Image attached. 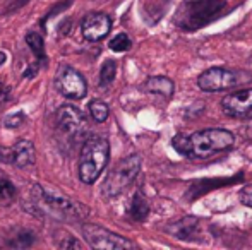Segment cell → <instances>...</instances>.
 I'll use <instances>...</instances> for the list:
<instances>
[{
  "label": "cell",
  "mask_w": 252,
  "mask_h": 250,
  "mask_svg": "<svg viewBox=\"0 0 252 250\" xmlns=\"http://www.w3.org/2000/svg\"><path fill=\"white\" fill-rule=\"evenodd\" d=\"M108 158L110 144L105 137H86L79 154V180L86 185H93L106 168Z\"/></svg>",
  "instance_id": "cell-1"
},
{
  "label": "cell",
  "mask_w": 252,
  "mask_h": 250,
  "mask_svg": "<svg viewBox=\"0 0 252 250\" xmlns=\"http://www.w3.org/2000/svg\"><path fill=\"white\" fill-rule=\"evenodd\" d=\"M31 200L36 209H40L41 214L55 218V220L65 221H77L86 214V207L79 206L74 200L63 197L62 194H55L43 189L41 185L31 187Z\"/></svg>",
  "instance_id": "cell-2"
},
{
  "label": "cell",
  "mask_w": 252,
  "mask_h": 250,
  "mask_svg": "<svg viewBox=\"0 0 252 250\" xmlns=\"http://www.w3.org/2000/svg\"><path fill=\"white\" fill-rule=\"evenodd\" d=\"M226 0H189L179 7L175 24L184 31H197L223 12Z\"/></svg>",
  "instance_id": "cell-3"
},
{
  "label": "cell",
  "mask_w": 252,
  "mask_h": 250,
  "mask_svg": "<svg viewBox=\"0 0 252 250\" xmlns=\"http://www.w3.org/2000/svg\"><path fill=\"white\" fill-rule=\"evenodd\" d=\"M189 158L204 160V158L213 156L215 153L226 151L228 147H232L235 144V136L225 129H206L197 130L192 136H189Z\"/></svg>",
  "instance_id": "cell-4"
},
{
  "label": "cell",
  "mask_w": 252,
  "mask_h": 250,
  "mask_svg": "<svg viewBox=\"0 0 252 250\" xmlns=\"http://www.w3.org/2000/svg\"><path fill=\"white\" fill-rule=\"evenodd\" d=\"M141 170V156L139 154H130V156L120 160L115 167L110 170L103 182L101 192L105 197H117L130 187Z\"/></svg>",
  "instance_id": "cell-5"
},
{
  "label": "cell",
  "mask_w": 252,
  "mask_h": 250,
  "mask_svg": "<svg viewBox=\"0 0 252 250\" xmlns=\"http://www.w3.org/2000/svg\"><path fill=\"white\" fill-rule=\"evenodd\" d=\"M57 130L65 137V140H72V146L84 139L88 132V120L84 113L74 105H62L57 110L55 118Z\"/></svg>",
  "instance_id": "cell-6"
},
{
  "label": "cell",
  "mask_w": 252,
  "mask_h": 250,
  "mask_svg": "<svg viewBox=\"0 0 252 250\" xmlns=\"http://www.w3.org/2000/svg\"><path fill=\"white\" fill-rule=\"evenodd\" d=\"M244 72H235V70L223 69V67H213L208 69L197 77V86L206 93H218V91H228L232 87L239 86L244 83Z\"/></svg>",
  "instance_id": "cell-7"
},
{
  "label": "cell",
  "mask_w": 252,
  "mask_h": 250,
  "mask_svg": "<svg viewBox=\"0 0 252 250\" xmlns=\"http://www.w3.org/2000/svg\"><path fill=\"white\" fill-rule=\"evenodd\" d=\"M55 87L62 96L69 100H83L88 93V83L84 76L70 65H60L55 76Z\"/></svg>",
  "instance_id": "cell-8"
},
{
  "label": "cell",
  "mask_w": 252,
  "mask_h": 250,
  "mask_svg": "<svg viewBox=\"0 0 252 250\" xmlns=\"http://www.w3.org/2000/svg\"><path fill=\"white\" fill-rule=\"evenodd\" d=\"M84 240L93 249L101 250H124V249H134L136 245L127 238L106 230V228L96 226V224H84L83 226Z\"/></svg>",
  "instance_id": "cell-9"
},
{
  "label": "cell",
  "mask_w": 252,
  "mask_h": 250,
  "mask_svg": "<svg viewBox=\"0 0 252 250\" xmlns=\"http://www.w3.org/2000/svg\"><path fill=\"white\" fill-rule=\"evenodd\" d=\"M36 153L31 140L19 139L12 147H0V161L14 165L17 168H28L34 165Z\"/></svg>",
  "instance_id": "cell-10"
},
{
  "label": "cell",
  "mask_w": 252,
  "mask_h": 250,
  "mask_svg": "<svg viewBox=\"0 0 252 250\" xmlns=\"http://www.w3.org/2000/svg\"><path fill=\"white\" fill-rule=\"evenodd\" d=\"M221 108L228 117L246 120L252 115V87L240 89L223 98Z\"/></svg>",
  "instance_id": "cell-11"
},
{
  "label": "cell",
  "mask_w": 252,
  "mask_h": 250,
  "mask_svg": "<svg viewBox=\"0 0 252 250\" xmlns=\"http://www.w3.org/2000/svg\"><path fill=\"white\" fill-rule=\"evenodd\" d=\"M112 31V19L103 12H90L81 23V33L88 41H101Z\"/></svg>",
  "instance_id": "cell-12"
},
{
  "label": "cell",
  "mask_w": 252,
  "mask_h": 250,
  "mask_svg": "<svg viewBox=\"0 0 252 250\" xmlns=\"http://www.w3.org/2000/svg\"><path fill=\"white\" fill-rule=\"evenodd\" d=\"M166 231H168L173 238H177V240L197 242V240H201V235H202L201 220L196 216L182 218V220L168 224V226H166Z\"/></svg>",
  "instance_id": "cell-13"
},
{
  "label": "cell",
  "mask_w": 252,
  "mask_h": 250,
  "mask_svg": "<svg viewBox=\"0 0 252 250\" xmlns=\"http://www.w3.org/2000/svg\"><path fill=\"white\" fill-rule=\"evenodd\" d=\"M144 91L153 94H159L163 96L165 100H170L175 93V84L173 81H170L168 77H163V76H155L150 77V79L144 83Z\"/></svg>",
  "instance_id": "cell-14"
},
{
  "label": "cell",
  "mask_w": 252,
  "mask_h": 250,
  "mask_svg": "<svg viewBox=\"0 0 252 250\" xmlns=\"http://www.w3.org/2000/svg\"><path fill=\"white\" fill-rule=\"evenodd\" d=\"M26 45L30 47V50L33 52L34 58L40 65H47L48 62V57H47V52H45V41H43V36L36 31H30L26 34Z\"/></svg>",
  "instance_id": "cell-15"
},
{
  "label": "cell",
  "mask_w": 252,
  "mask_h": 250,
  "mask_svg": "<svg viewBox=\"0 0 252 250\" xmlns=\"http://www.w3.org/2000/svg\"><path fill=\"white\" fill-rule=\"evenodd\" d=\"M150 214V204H148L146 197L141 192H136L132 195V200L129 204V216L132 218L134 221H144Z\"/></svg>",
  "instance_id": "cell-16"
},
{
  "label": "cell",
  "mask_w": 252,
  "mask_h": 250,
  "mask_svg": "<svg viewBox=\"0 0 252 250\" xmlns=\"http://www.w3.org/2000/svg\"><path fill=\"white\" fill-rule=\"evenodd\" d=\"M115 76H117V62L108 58V60L103 62V65L100 69V77H98L100 87H108L110 84L115 81Z\"/></svg>",
  "instance_id": "cell-17"
},
{
  "label": "cell",
  "mask_w": 252,
  "mask_h": 250,
  "mask_svg": "<svg viewBox=\"0 0 252 250\" xmlns=\"http://www.w3.org/2000/svg\"><path fill=\"white\" fill-rule=\"evenodd\" d=\"M34 233L30 230H21L17 231L16 235H14L12 238H10L7 244H9V247H16V249H28L31 247V245L34 244Z\"/></svg>",
  "instance_id": "cell-18"
},
{
  "label": "cell",
  "mask_w": 252,
  "mask_h": 250,
  "mask_svg": "<svg viewBox=\"0 0 252 250\" xmlns=\"http://www.w3.org/2000/svg\"><path fill=\"white\" fill-rule=\"evenodd\" d=\"M88 110H90V115L93 117V120L98 122V124H103L110 115L108 105L101 100H93L90 103V107H88Z\"/></svg>",
  "instance_id": "cell-19"
},
{
  "label": "cell",
  "mask_w": 252,
  "mask_h": 250,
  "mask_svg": "<svg viewBox=\"0 0 252 250\" xmlns=\"http://www.w3.org/2000/svg\"><path fill=\"white\" fill-rule=\"evenodd\" d=\"M16 200V187L7 178H0V206H9Z\"/></svg>",
  "instance_id": "cell-20"
},
{
  "label": "cell",
  "mask_w": 252,
  "mask_h": 250,
  "mask_svg": "<svg viewBox=\"0 0 252 250\" xmlns=\"http://www.w3.org/2000/svg\"><path fill=\"white\" fill-rule=\"evenodd\" d=\"M132 47V40L127 36L126 33H120L110 41V50L117 52V54H122V52H127L129 48Z\"/></svg>",
  "instance_id": "cell-21"
},
{
  "label": "cell",
  "mask_w": 252,
  "mask_h": 250,
  "mask_svg": "<svg viewBox=\"0 0 252 250\" xmlns=\"http://www.w3.org/2000/svg\"><path fill=\"white\" fill-rule=\"evenodd\" d=\"M172 146H173V149H175L179 154L189 158V153H190L189 136H186V134H177V136L172 139Z\"/></svg>",
  "instance_id": "cell-22"
},
{
  "label": "cell",
  "mask_w": 252,
  "mask_h": 250,
  "mask_svg": "<svg viewBox=\"0 0 252 250\" xmlns=\"http://www.w3.org/2000/svg\"><path fill=\"white\" fill-rule=\"evenodd\" d=\"M26 122V115L24 111H16V113H9L3 117V127L7 129H17Z\"/></svg>",
  "instance_id": "cell-23"
},
{
  "label": "cell",
  "mask_w": 252,
  "mask_h": 250,
  "mask_svg": "<svg viewBox=\"0 0 252 250\" xmlns=\"http://www.w3.org/2000/svg\"><path fill=\"white\" fill-rule=\"evenodd\" d=\"M72 2H74V0H63V2H60L59 5L53 7V9L50 10V12H48L47 16H45L43 19L40 21V24L45 28V26H47V21H48V19H52V17L55 16V14H60V12H62V10H65L67 7H70V5H72Z\"/></svg>",
  "instance_id": "cell-24"
},
{
  "label": "cell",
  "mask_w": 252,
  "mask_h": 250,
  "mask_svg": "<svg viewBox=\"0 0 252 250\" xmlns=\"http://www.w3.org/2000/svg\"><path fill=\"white\" fill-rule=\"evenodd\" d=\"M240 202L244 204V206H249L252 207V185H246L242 190H240Z\"/></svg>",
  "instance_id": "cell-25"
},
{
  "label": "cell",
  "mask_w": 252,
  "mask_h": 250,
  "mask_svg": "<svg viewBox=\"0 0 252 250\" xmlns=\"http://www.w3.org/2000/svg\"><path fill=\"white\" fill-rule=\"evenodd\" d=\"M40 69H41V65L38 62H33V63H30V65L26 67V70H24V74H23V77L24 79H28V77H34L38 72H40Z\"/></svg>",
  "instance_id": "cell-26"
},
{
  "label": "cell",
  "mask_w": 252,
  "mask_h": 250,
  "mask_svg": "<svg viewBox=\"0 0 252 250\" xmlns=\"http://www.w3.org/2000/svg\"><path fill=\"white\" fill-rule=\"evenodd\" d=\"M59 247L60 249H81L83 245H81V242H77L74 237H67L63 242H60Z\"/></svg>",
  "instance_id": "cell-27"
},
{
  "label": "cell",
  "mask_w": 252,
  "mask_h": 250,
  "mask_svg": "<svg viewBox=\"0 0 252 250\" xmlns=\"http://www.w3.org/2000/svg\"><path fill=\"white\" fill-rule=\"evenodd\" d=\"M10 96V87L5 86L3 83H0V103H5Z\"/></svg>",
  "instance_id": "cell-28"
},
{
  "label": "cell",
  "mask_w": 252,
  "mask_h": 250,
  "mask_svg": "<svg viewBox=\"0 0 252 250\" xmlns=\"http://www.w3.org/2000/svg\"><path fill=\"white\" fill-rule=\"evenodd\" d=\"M246 120H247V137L252 139V115L251 117H247Z\"/></svg>",
  "instance_id": "cell-29"
},
{
  "label": "cell",
  "mask_w": 252,
  "mask_h": 250,
  "mask_svg": "<svg viewBox=\"0 0 252 250\" xmlns=\"http://www.w3.org/2000/svg\"><path fill=\"white\" fill-rule=\"evenodd\" d=\"M5 60H7V54L5 52H0V65H3Z\"/></svg>",
  "instance_id": "cell-30"
}]
</instances>
